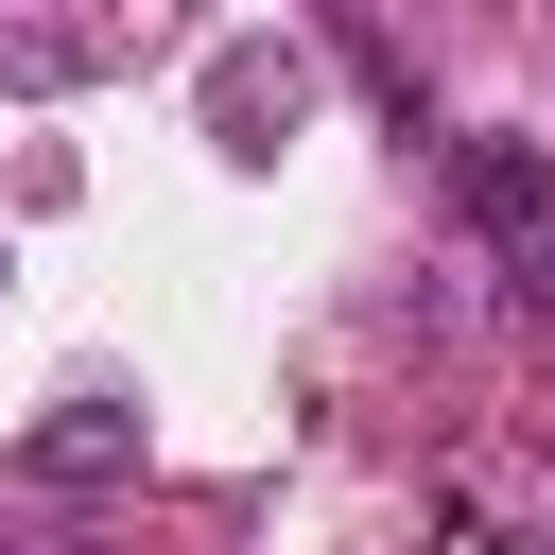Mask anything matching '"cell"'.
I'll use <instances>...</instances> for the list:
<instances>
[{
  "label": "cell",
  "instance_id": "cell-4",
  "mask_svg": "<svg viewBox=\"0 0 555 555\" xmlns=\"http://www.w3.org/2000/svg\"><path fill=\"white\" fill-rule=\"evenodd\" d=\"M104 69V35H69V17H35V35H0V87L17 104H52V87H87Z\"/></svg>",
  "mask_w": 555,
  "mask_h": 555
},
{
  "label": "cell",
  "instance_id": "cell-3",
  "mask_svg": "<svg viewBox=\"0 0 555 555\" xmlns=\"http://www.w3.org/2000/svg\"><path fill=\"white\" fill-rule=\"evenodd\" d=\"M451 191H468V225H503V243H538V225H555V156H538V139H468V156H451Z\"/></svg>",
  "mask_w": 555,
  "mask_h": 555
},
{
  "label": "cell",
  "instance_id": "cell-2",
  "mask_svg": "<svg viewBox=\"0 0 555 555\" xmlns=\"http://www.w3.org/2000/svg\"><path fill=\"white\" fill-rule=\"evenodd\" d=\"M295 121H312V52H295V35H243V52H208V139H225V156H278Z\"/></svg>",
  "mask_w": 555,
  "mask_h": 555
},
{
  "label": "cell",
  "instance_id": "cell-1",
  "mask_svg": "<svg viewBox=\"0 0 555 555\" xmlns=\"http://www.w3.org/2000/svg\"><path fill=\"white\" fill-rule=\"evenodd\" d=\"M17 486H69V503H104V486H139V399H104V382H69L35 434H17Z\"/></svg>",
  "mask_w": 555,
  "mask_h": 555
},
{
  "label": "cell",
  "instance_id": "cell-5",
  "mask_svg": "<svg viewBox=\"0 0 555 555\" xmlns=\"http://www.w3.org/2000/svg\"><path fill=\"white\" fill-rule=\"evenodd\" d=\"M434 555H555V538H520V520H486V503H451V520H434Z\"/></svg>",
  "mask_w": 555,
  "mask_h": 555
},
{
  "label": "cell",
  "instance_id": "cell-6",
  "mask_svg": "<svg viewBox=\"0 0 555 555\" xmlns=\"http://www.w3.org/2000/svg\"><path fill=\"white\" fill-rule=\"evenodd\" d=\"M520 312H555V225H538V243H520Z\"/></svg>",
  "mask_w": 555,
  "mask_h": 555
}]
</instances>
